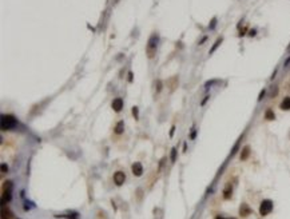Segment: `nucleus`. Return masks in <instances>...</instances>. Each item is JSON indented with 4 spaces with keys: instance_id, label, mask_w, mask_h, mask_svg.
<instances>
[{
    "instance_id": "c85d7f7f",
    "label": "nucleus",
    "mask_w": 290,
    "mask_h": 219,
    "mask_svg": "<svg viewBox=\"0 0 290 219\" xmlns=\"http://www.w3.org/2000/svg\"><path fill=\"white\" fill-rule=\"evenodd\" d=\"M255 33H257V31H251V32H250V36H254Z\"/></svg>"
},
{
    "instance_id": "9d476101",
    "label": "nucleus",
    "mask_w": 290,
    "mask_h": 219,
    "mask_svg": "<svg viewBox=\"0 0 290 219\" xmlns=\"http://www.w3.org/2000/svg\"><path fill=\"white\" fill-rule=\"evenodd\" d=\"M279 107H281V110H283V111H288V110H290V96H286L285 99H283L282 102H281Z\"/></svg>"
},
{
    "instance_id": "4468645a",
    "label": "nucleus",
    "mask_w": 290,
    "mask_h": 219,
    "mask_svg": "<svg viewBox=\"0 0 290 219\" xmlns=\"http://www.w3.org/2000/svg\"><path fill=\"white\" fill-rule=\"evenodd\" d=\"M177 154H178V150L175 149V147H172V149H171V155H170L171 163H175V160H177Z\"/></svg>"
},
{
    "instance_id": "cd10ccee",
    "label": "nucleus",
    "mask_w": 290,
    "mask_h": 219,
    "mask_svg": "<svg viewBox=\"0 0 290 219\" xmlns=\"http://www.w3.org/2000/svg\"><path fill=\"white\" fill-rule=\"evenodd\" d=\"M186 150H187V144L184 143V144H183V152H186Z\"/></svg>"
},
{
    "instance_id": "f257e3e1",
    "label": "nucleus",
    "mask_w": 290,
    "mask_h": 219,
    "mask_svg": "<svg viewBox=\"0 0 290 219\" xmlns=\"http://www.w3.org/2000/svg\"><path fill=\"white\" fill-rule=\"evenodd\" d=\"M0 126H2V131H10V130L16 128L17 126V119L14 115H2V120H0Z\"/></svg>"
},
{
    "instance_id": "a211bd4d",
    "label": "nucleus",
    "mask_w": 290,
    "mask_h": 219,
    "mask_svg": "<svg viewBox=\"0 0 290 219\" xmlns=\"http://www.w3.org/2000/svg\"><path fill=\"white\" fill-rule=\"evenodd\" d=\"M238 147H239V142H237V144H235V146H234V149L231 150V154H230L231 156H234V155H235V152H237V150H238Z\"/></svg>"
},
{
    "instance_id": "393cba45",
    "label": "nucleus",
    "mask_w": 290,
    "mask_h": 219,
    "mask_svg": "<svg viewBox=\"0 0 290 219\" xmlns=\"http://www.w3.org/2000/svg\"><path fill=\"white\" fill-rule=\"evenodd\" d=\"M174 132H175V126H172L171 130H170V138L174 136Z\"/></svg>"
},
{
    "instance_id": "39448f33",
    "label": "nucleus",
    "mask_w": 290,
    "mask_h": 219,
    "mask_svg": "<svg viewBox=\"0 0 290 219\" xmlns=\"http://www.w3.org/2000/svg\"><path fill=\"white\" fill-rule=\"evenodd\" d=\"M126 180V174L123 171H116L114 174V182H115L116 186H122Z\"/></svg>"
},
{
    "instance_id": "dca6fc26",
    "label": "nucleus",
    "mask_w": 290,
    "mask_h": 219,
    "mask_svg": "<svg viewBox=\"0 0 290 219\" xmlns=\"http://www.w3.org/2000/svg\"><path fill=\"white\" fill-rule=\"evenodd\" d=\"M155 90H156V92L162 91V82H160V80H156L155 82Z\"/></svg>"
},
{
    "instance_id": "4be33fe9",
    "label": "nucleus",
    "mask_w": 290,
    "mask_h": 219,
    "mask_svg": "<svg viewBox=\"0 0 290 219\" xmlns=\"http://www.w3.org/2000/svg\"><path fill=\"white\" fill-rule=\"evenodd\" d=\"M283 67H285V68H290V56L285 60V63H283Z\"/></svg>"
},
{
    "instance_id": "412c9836",
    "label": "nucleus",
    "mask_w": 290,
    "mask_h": 219,
    "mask_svg": "<svg viewBox=\"0 0 290 219\" xmlns=\"http://www.w3.org/2000/svg\"><path fill=\"white\" fill-rule=\"evenodd\" d=\"M2 172H3V174L8 172V166L5 164V163H2Z\"/></svg>"
},
{
    "instance_id": "0eeeda50",
    "label": "nucleus",
    "mask_w": 290,
    "mask_h": 219,
    "mask_svg": "<svg viewBox=\"0 0 290 219\" xmlns=\"http://www.w3.org/2000/svg\"><path fill=\"white\" fill-rule=\"evenodd\" d=\"M123 106H125V103H123L122 98H115V99L112 100V104H111V107H112V110L115 111V112H120Z\"/></svg>"
},
{
    "instance_id": "423d86ee",
    "label": "nucleus",
    "mask_w": 290,
    "mask_h": 219,
    "mask_svg": "<svg viewBox=\"0 0 290 219\" xmlns=\"http://www.w3.org/2000/svg\"><path fill=\"white\" fill-rule=\"evenodd\" d=\"M131 170H132L134 177H142V175H143V166H142V163H139V162L132 163Z\"/></svg>"
},
{
    "instance_id": "aec40b11",
    "label": "nucleus",
    "mask_w": 290,
    "mask_h": 219,
    "mask_svg": "<svg viewBox=\"0 0 290 219\" xmlns=\"http://www.w3.org/2000/svg\"><path fill=\"white\" fill-rule=\"evenodd\" d=\"M215 26H217V17H214V19L211 20V23H210V26H209V28L213 30V28H215Z\"/></svg>"
},
{
    "instance_id": "ddd939ff",
    "label": "nucleus",
    "mask_w": 290,
    "mask_h": 219,
    "mask_svg": "<svg viewBox=\"0 0 290 219\" xmlns=\"http://www.w3.org/2000/svg\"><path fill=\"white\" fill-rule=\"evenodd\" d=\"M247 214H250V208L247 207V205H242L241 206V215H242V217H246Z\"/></svg>"
},
{
    "instance_id": "6e6552de",
    "label": "nucleus",
    "mask_w": 290,
    "mask_h": 219,
    "mask_svg": "<svg viewBox=\"0 0 290 219\" xmlns=\"http://www.w3.org/2000/svg\"><path fill=\"white\" fill-rule=\"evenodd\" d=\"M231 194H233V186H231L230 183H227L226 187H225V190H223V198L225 199H230Z\"/></svg>"
},
{
    "instance_id": "b1692460",
    "label": "nucleus",
    "mask_w": 290,
    "mask_h": 219,
    "mask_svg": "<svg viewBox=\"0 0 290 219\" xmlns=\"http://www.w3.org/2000/svg\"><path fill=\"white\" fill-rule=\"evenodd\" d=\"M209 99H210V96H206L205 99H203L202 102H200V106H205V104H206V102H207Z\"/></svg>"
},
{
    "instance_id": "7ed1b4c3",
    "label": "nucleus",
    "mask_w": 290,
    "mask_h": 219,
    "mask_svg": "<svg viewBox=\"0 0 290 219\" xmlns=\"http://www.w3.org/2000/svg\"><path fill=\"white\" fill-rule=\"evenodd\" d=\"M159 44V36L158 33H153L151 38L149 39V43H147V52L150 54V58H153V54L156 51Z\"/></svg>"
},
{
    "instance_id": "5701e85b",
    "label": "nucleus",
    "mask_w": 290,
    "mask_h": 219,
    "mask_svg": "<svg viewBox=\"0 0 290 219\" xmlns=\"http://www.w3.org/2000/svg\"><path fill=\"white\" fill-rule=\"evenodd\" d=\"M195 136H197V130H193V132H191L190 138H191V139H195Z\"/></svg>"
},
{
    "instance_id": "f8f14e48",
    "label": "nucleus",
    "mask_w": 290,
    "mask_h": 219,
    "mask_svg": "<svg viewBox=\"0 0 290 219\" xmlns=\"http://www.w3.org/2000/svg\"><path fill=\"white\" fill-rule=\"evenodd\" d=\"M265 119L266 120H274L276 119V115H274L273 110H267L266 112H265Z\"/></svg>"
},
{
    "instance_id": "1a4fd4ad",
    "label": "nucleus",
    "mask_w": 290,
    "mask_h": 219,
    "mask_svg": "<svg viewBox=\"0 0 290 219\" xmlns=\"http://www.w3.org/2000/svg\"><path fill=\"white\" fill-rule=\"evenodd\" d=\"M114 131H115V134H118V135L123 134V131H125V122H123V120H119V122L115 124Z\"/></svg>"
},
{
    "instance_id": "f03ea898",
    "label": "nucleus",
    "mask_w": 290,
    "mask_h": 219,
    "mask_svg": "<svg viewBox=\"0 0 290 219\" xmlns=\"http://www.w3.org/2000/svg\"><path fill=\"white\" fill-rule=\"evenodd\" d=\"M12 199V182H4V190H3V196H2V205L4 206L5 203L11 202Z\"/></svg>"
},
{
    "instance_id": "20e7f679",
    "label": "nucleus",
    "mask_w": 290,
    "mask_h": 219,
    "mask_svg": "<svg viewBox=\"0 0 290 219\" xmlns=\"http://www.w3.org/2000/svg\"><path fill=\"white\" fill-rule=\"evenodd\" d=\"M273 211V202L270 199H265L261 202V206H260V214L262 217H266L269 215L270 212Z\"/></svg>"
},
{
    "instance_id": "c756f323",
    "label": "nucleus",
    "mask_w": 290,
    "mask_h": 219,
    "mask_svg": "<svg viewBox=\"0 0 290 219\" xmlns=\"http://www.w3.org/2000/svg\"><path fill=\"white\" fill-rule=\"evenodd\" d=\"M217 219H225V218H222V217H217Z\"/></svg>"
},
{
    "instance_id": "2eb2a0df",
    "label": "nucleus",
    "mask_w": 290,
    "mask_h": 219,
    "mask_svg": "<svg viewBox=\"0 0 290 219\" xmlns=\"http://www.w3.org/2000/svg\"><path fill=\"white\" fill-rule=\"evenodd\" d=\"M221 43H222V38H219V39L217 40V42L214 43V45H213V48H211V50H210V52H209V54H213V52H214V51L217 50L218 47H219V44H221Z\"/></svg>"
},
{
    "instance_id": "bb28decb",
    "label": "nucleus",
    "mask_w": 290,
    "mask_h": 219,
    "mask_svg": "<svg viewBox=\"0 0 290 219\" xmlns=\"http://www.w3.org/2000/svg\"><path fill=\"white\" fill-rule=\"evenodd\" d=\"M128 80L132 82V72H128Z\"/></svg>"
},
{
    "instance_id": "9b49d317",
    "label": "nucleus",
    "mask_w": 290,
    "mask_h": 219,
    "mask_svg": "<svg viewBox=\"0 0 290 219\" xmlns=\"http://www.w3.org/2000/svg\"><path fill=\"white\" fill-rule=\"evenodd\" d=\"M249 155H250V147H249V146L243 147V150H242V154H241V159H242V160L247 159V158H249Z\"/></svg>"
},
{
    "instance_id": "6ab92c4d",
    "label": "nucleus",
    "mask_w": 290,
    "mask_h": 219,
    "mask_svg": "<svg viewBox=\"0 0 290 219\" xmlns=\"http://www.w3.org/2000/svg\"><path fill=\"white\" fill-rule=\"evenodd\" d=\"M265 94H266V90H265V88H263V90H262V91L260 92V96H258V102H262V100H263Z\"/></svg>"
},
{
    "instance_id": "f3484780",
    "label": "nucleus",
    "mask_w": 290,
    "mask_h": 219,
    "mask_svg": "<svg viewBox=\"0 0 290 219\" xmlns=\"http://www.w3.org/2000/svg\"><path fill=\"white\" fill-rule=\"evenodd\" d=\"M132 115H134L135 119H139V114H138V107H132Z\"/></svg>"
},
{
    "instance_id": "a878e982",
    "label": "nucleus",
    "mask_w": 290,
    "mask_h": 219,
    "mask_svg": "<svg viewBox=\"0 0 290 219\" xmlns=\"http://www.w3.org/2000/svg\"><path fill=\"white\" fill-rule=\"evenodd\" d=\"M277 94H278V88H277V87H274L273 92H271V96H274V95H277Z\"/></svg>"
}]
</instances>
